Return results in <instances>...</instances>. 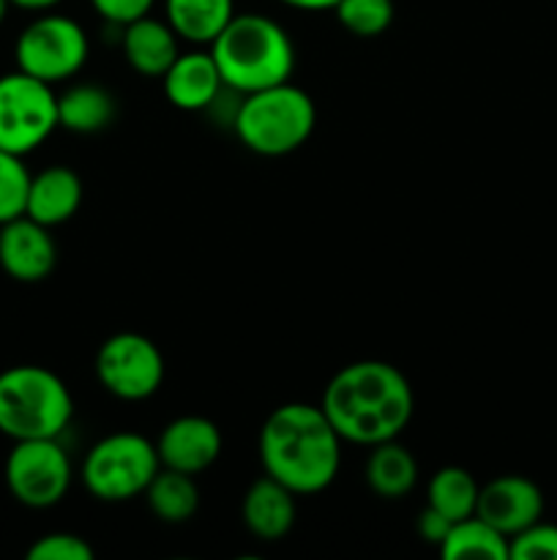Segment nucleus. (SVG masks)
I'll use <instances>...</instances> for the list:
<instances>
[{
    "instance_id": "c756f323",
    "label": "nucleus",
    "mask_w": 557,
    "mask_h": 560,
    "mask_svg": "<svg viewBox=\"0 0 557 560\" xmlns=\"http://www.w3.org/2000/svg\"><path fill=\"white\" fill-rule=\"evenodd\" d=\"M282 3L298 11H333L339 0H282Z\"/></svg>"
},
{
    "instance_id": "9d476101",
    "label": "nucleus",
    "mask_w": 557,
    "mask_h": 560,
    "mask_svg": "<svg viewBox=\"0 0 557 560\" xmlns=\"http://www.w3.org/2000/svg\"><path fill=\"white\" fill-rule=\"evenodd\" d=\"M3 476L16 503L27 509H49L66 498L74 468L60 438H33L14 441Z\"/></svg>"
},
{
    "instance_id": "393cba45",
    "label": "nucleus",
    "mask_w": 557,
    "mask_h": 560,
    "mask_svg": "<svg viewBox=\"0 0 557 560\" xmlns=\"http://www.w3.org/2000/svg\"><path fill=\"white\" fill-rule=\"evenodd\" d=\"M25 156L0 151V224L25 213L27 186H31V170L22 162Z\"/></svg>"
},
{
    "instance_id": "7ed1b4c3",
    "label": "nucleus",
    "mask_w": 557,
    "mask_h": 560,
    "mask_svg": "<svg viewBox=\"0 0 557 560\" xmlns=\"http://www.w3.org/2000/svg\"><path fill=\"white\" fill-rule=\"evenodd\" d=\"M211 55L224 88L240 96L287 82L295 71V44L287 27L251 11L227 22L211 44Z\"/></svg>"
},
{
    "instance_id": "a211bd4d",
    "label": "nucleus",
    "mask_w": 557,
    "mask_h": 560,
    "mask_svg": "<svg viewBox=\"0 0 557 560\" xmlns=\"http://www.w3.org/2000/svg\"><path fill=\"white\" fill-rule=\"evenodd\" d=\"M118 115L112 93L96 82H76L58 93V126L71 135H98Z\"/></svg>"
},
{
    "instance_id": "0eeeda50",
    "label": "nucleus",
    "mask_w": 557,
    "mask_h": 560,
    "mask_svg": "<svg viewBox=\"0 0 557 560\" xmlns=\"http://www.w3.org/2000/svg\"><path fill=\"white\" fill-rule=\"evenodd\" d=\"M91 55L85 27L66 14H42L22 27L14 44L16 69L58 85L82 71Z\"/></svg>"
},
{
    "instance_id": "39448f33",
    "label": "nucleus",
    "mask_w": 557,
    "mask_h": 560,
    "mask_svg": "<svg viewBox=\"0 0 557 560\" xmlns=\"http://www.w3.org/2000/svg\"><path fill=\"white\" fill-rule=\"evenodd\" d=\"M74 419V397L60 375L42 364L0 372V435L11 441L60 438Z\"/></svg>"
},
{
    "instance_id": "c85d7f7f",
    "label": "nucleus",
    "mask_w": 557,
    "mask_h": 560,
    "mask_svg": "<svg viewBox=\"0 0 557 560\" xmlns=\"http://www.w3.org/2000/svg\"><path fill=\"white\" fill-rule=\"evenodd\" d=\"M451 520L442 517L440 512H435L431 506H426L424 512L418 514V536L426 541V545H435L440 547L442 539L448 536V530H451Z\"/></svg>"
},
{
    "instance_id": "aec40b11",
    "label": "nucleus",
    "mask_w": 557,
    "mask_h": 560,
    "mask_svg": "<svg viewBox=\"0 0 557 560\" xmlns=\"http://www.w3.org/2000/svg\"><path fill=\"white\" fill-rule=\"evenodd\" d=\"M175 36L197 47H211L235 16V0H164Z\"/></svg>"
},
{
    "instance_id": "bb28decb",
    "label": "nucleus",
    "mask_w": 557,
    "mask_h": 560,
    "mask_svg": "<svg viewBox=\"0 0 557 560\" xmlns=\"http://www.w3.org/2000/svg\"><path fill=\"white\" fill-rule=\"evenodd\" d=\"M91 541L80 534H69V530H55V534H44L27 547V560H93Z\"/></svg>"
},
{
    "instance_id": "1a4fd4ad",
    "label": "nucleus",
    "mask_w": 557,
    "mask_h": 560,
    "mask_svg": "<svg viewBox=\"0 0 557 560\" xmlns=\"http://www.w3.org/2000/svg\"><path fill=\"white\" fill-rule=\"evenodd\" d=\"M96 381L107 394L123 402H142L162 388L167 364L151 337L137 331H118L96 350Z\"/></svg>"
},
{
    "instance_id": "6e6552de",
    "label": "nucleus",
    "mask_w": 557,
    "mask_h": 560,
    "mask_svg": "<svg viewBox=\"0 0 557 560\" xmlns=\"http://www.w3.org/2000/svg\"><path fill=\"white\" fill-rule=\"evenodd\" d=\"M55 129H60L55 85L20 69L0 77V151L27 156Z\"/></svg>"
},
{
    "instance_id": "f8f14e48",
    "label": "nucleus",
    "mask_w": 557,
    "mask_h": 560,
    "mask_svg": "<svg viewBox=\"0 0 557 560\" xmlns=\"http://www.w3.org/2000/svg\"><path fill=\"white\" fill-rule=\"evenodd\" d=\"M475 514L511 539L519 530L544 517V492L528 476H497L481 487Z\"/></svg>"
},
{
    "instance_id": "412c9836",
    "label": "nucleus",
    "mask_w": 557,
    "mask_h": 560,
    "mask_svg": "<svg viewBox=\"0 0 557 560\" xmlns=\"http://www.w3.org/2000/svg\"><path fill=\"white\" fill-rule=\"evenodd\" d=\"M145 501L158 523L183 525L200 509V487H197L194 476L173 468H158V474L147 485Z\"/></svg>"
},
{
    "instance_id": "dca6fc26",
    "label": "nucleus",
    "mask_w": 557,
    "mask_h": 560,
    "mask_svg": "<svg viewBox=\"0 0 557 560\" xmlns=\"http://www.w3.org/2000/svg\"><path fill=\"white\" fill-rule=\"evenodd\" d=\"M240 517L254 539L268 541V545L282 541L298 517V495L271 476H262L246 490Z\"/></svg>"
},
{
    "instance_id": "ddd939ff",
    "label": "nucleus",
    "mask_w": 557,
    "mask_h": 560,
    "mask_svg": "<svg viewBox=\"0 0 557 560\" xmlns=\"http://www.w3.org/2000/svg\"><path fill=\"white\" fill-rule=\"evenodd\" d=\"M224 438L216 421L205 416H178L156 438V452L162 468L200 476L222 457Z\"/></svg>"
},
{
    "instance_id": "5701e85b",
    "label": "nucleus",
    "mask_w": 557,
    "mask_h": 560,
    "mask_svg": "<svg viewBox=\"0 0 557 560\" xmlns=\"http://www.w3.org/2000/svg\"><path fill=\"white\" fill-rule=\"evenodd\" d=\"M478 492L481 485L475 481V476L470 474L467 468L446 465V468H440L429 479V487H426V506H431L435 512H440L442 517L457 523V520L475 514Z\"/></svg>"
},
{
    "instance_id": "f3484780",
    "label": "nucleus",
    "mask_w": 557,
    "mask_h": 560,
    "mask_svg": "<svg viewBox=\"0 0 557 560\" xmlns=\"http://www.w3.org/2000/svg\"><path fill=\"white\" fill-rule=\"evenodd\" d=\"M120 49L123 58L137 74L153 77L162 80L164 71L175 63L180 55L178 36L169 27L167 20H156V16L145 14L140 20L129 22L120 27Z\"/></svg>"
},
{
    "instance_id": "2f4dec72",
    "label": "nucleus",
    "mask_w": 557,
    "mask_h": 560,
    "mask_svg": "<svg viewBox=\"0 0 557 560\" xmlns=\"http://www.w3.org/2000/svg\"><path fill=\"white\" fill-rule=\"evenodd\" d=\"M9 9H11V0H0V25H3L5 16H9Z\"/></svg>"
},
{
    "instance_id": "4be33fe9",
    "label": "nucleus",
    "mask_w": 557,
    "mask_h": 560,
    "mask_svg": "<svg viewBox=\"0 0 557 560\" xmlns=\"http://www.w3.org/2000/svg\"><path fill=\"white\" fill-rule=\"evenodd\" d=\"M446 560H462V558H486V560H508V536L491 528L486 520L478 514L457 520L437 547Z\"/></svg>"
},
{
    "instance_id": "4468645a",
    "label": "nucleus",
    "mask_w": 557,
    "mask_h": 560,
    "mask_svg": "<svg viewBox=\"0 0 557 560\" xmlns=\"http://www.w3.org/2000/svg\"><path fill=\"white\" fill-rule=\"evenodd\" d=\"M162 88L167 102L183 113H208L216 98L227 91L211 49L180 52L175 63L164 71Z\"/></svg>"
},
{
    "instance_id": "6ab92c4d",
    "label": "nucleus",
    "mask_w": 557,
    "mask_h": 560,
    "mask_svg": "<svg viewBox=\"0 0 557 560\" xmlns=\"http://www.w3.org/2000/svg\"><path fill=\"white\" fill-rule=\"evenodd\" d=\"M364 476L369 490L382 501H402L418 485V463L413 452L396 441L377 443L369 448Z\"/></svg>"
},
{
    "instance_id": "2eb2a0df",
    "label": "nucleus",
    "mask_w": 557,
    "mask_h": 560,
    "mask_svg": "<svg viewBox=\"0 0 557 560\" xmlns=\"http://www.w3.org/2000/svg\"><path fill=\"white\" fill-rule=\"evenodd\" d=\"M82 195H85V186H82L76 170L66 167V164H49V167L31 175L25 217L36 219L38 224L52 230L69 222L80 211Z\"/></svg>"
},
{
    "instance_id": "b1692460",
    "label": "nucleus",
    "mask_w": 557,
    "mask_h": 560,
    "mask_svg": "<svg viewBox=\"0 0 557 560\" xmlns=\"http://www.w3.org/2000/svg\"><path fill=\"white\" fill-rule=\"evenodd\" d=\"M333 14L355 38H377L391 27L396 9L393 0H339Z\"/></svg>"
},
{
    "instance_id": "f257e3e1",
    "label": "nucleus",
    "mask_w": 557,
    "mask_h": 560,
    "mask_svg": "<svg viewBox=\"0 0 557 560\" xmlns=\"http://www.w3.org/2000/svg\"><path fill=\"white\" fill-rule=\"evenodd\" d=\"M320 408L344 443L371 448L407 430L415 394L399 366L366 359L342 366L328 381Z\"/></svg>"
},
{
    "instance_id": "9b49d317",
    "label": "nucleus",
    "mask_w": 557,
    "mask_h": 560,
    "mask_svg": "<svg viewBox=\"0 0 557 560\" xmlns=\"http://www.w3.org/2000/svg\"><path fill=\"white\" fill-rule=\"evenodd\" d=\"M58 266V244L49 228L31 217H16L0 224V268L22 284L44 282Z\"/></svg>"
},
{
    "instance_id": "cd10ccee",
    "label": "nucleus",
    "mask_w": 557,
    "mask_h": 560,
    "mask_svg": "<svg viewBox=\"0 0 557 560\" xmlns=\"http://www.w3.org/2000/svg\"><path fill=\"white\" fill-rule=\"evenodd\" d=\"M153 3L156 0H91L93 11L115 27H123L129 22L140 20V16L151 14Z\"/></svg>"
},
{
    "instance_id": "20e7f679",
    "label": "nucleus",
    "mask_w": 557,
    "mask_h": 560,
    "mask_svg": "<svg viewBox=\"0 0 557 560\" xmlns=\"http://www.w3.org/2000/svg\"><path fill=\"white\" fill-rule=\"evenodd\" d=\"M317 126V104L293 82L244 93L233 115V131L257 156H289L309 142Z\"/></svg>"
},
{
    "instance_id": "7c9ffc66",
    "label": "nucleus",
    "mask_w": 557,
    "mask_h": 560,
    "mask_svg": "<svg viewBox=\"0 0 557 560\" xmlns=\"http://www.w3.org/2000/svg\"><path fill=\"white\" fill-rule=\"evenodd\" d=\"M58 3H63V0H11V5H16V9H25V11H49V9H55Z\"/></svg>"
},
{
    "instance_id": "423d86ee",
    "label": "nucleus",
    "mask_w": 557,
    "mask_h": 560,
    "mask_svg": "<svg viewBox=\"0 0 557 560\" xmlns=\"http://www.w3.org/2000/svg\"><path fill=\"white\" fill-rule=\"evenodd\" d=\"M156 441L140 432H112L87 448L82 459V485L102 503H123L145 495L158 474Z\"/></svg>"
},
{
    "instance_id": "a878e982",
    "label": "nucleus",
    "mask_w": 557,
    "mask_h": 560,
    "mask_svg": "<svg viewBox=\"0 0 557 560\" xmlns=\"http://www.w3.org/2000/svg\"><path fill=\"white\" fill-rule=\"evenodd\" d=\"M508 560H557V525L538 520L519 530L508 539Z\"/></svg>"
},
{
    "instance_id": "f03ea898",
    "label": "nucleus",
    "mask_w": 557,
    "mask_h": 560,
    "mask_svg": "<svg viewBox=\"0 0 557 560\" xmlns=\"http://www.w3.org/2000/svg\"><path fill=\"white\" fill-rule=\"evenodd\" d=\"M342 443L320 405L287 402L271 410L257 448L265 476L295 495H317L336 481Z\"/></svg>"
}]
</instances>
